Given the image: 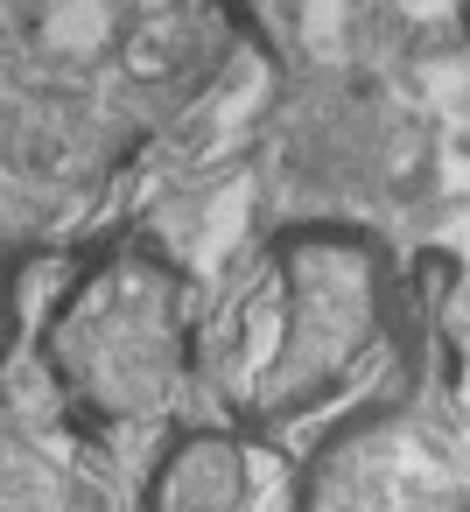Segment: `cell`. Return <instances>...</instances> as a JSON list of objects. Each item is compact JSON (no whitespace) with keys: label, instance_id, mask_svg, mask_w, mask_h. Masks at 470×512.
<instances>
[{"label":"cell","instance_id":"2","mask_svg":"<svg viewBox=\"0 0 470 512\" xmlns=\"http://www.w3.org/2000/svg\"><path fill=\"white\" fill-rule=\"evenodd\" d=\"M393 344V260L358 225H295L274 239V316L239 421L253 435L344 407Z\"/></svg>","mask_w":470,"mask_h":512},{"label":"cell","instance_id":"5","mask_svg":"<svg viewBox=\"0 0 470 512\" xmlns=\"http://www.w3.org/2000/svg\"><path fill=\"white\" fill-rule=\"evenodd\" d=\"M0 512H106V498L50 428L0 407Z\"/></svg>","mask_w":470,"mask_h":512},{"label":"cell","instance_id":"1","mask_svg":"<svg viewBox=\"0 0 470 512\" xmlns=\"http://www.w3.org/2000/svg\"><path fill=\"white\" fill-rule=\"evenodd\" d=\"M50 400L85 435H134L176 421L197 386L204 330L197 281L148 239L92 253L36 330Z\"/></svg>","mask_w":470,"mask_h":512},{"label":"cell","instance_id":"4","mask_svg":"<svg viewBox=\"0 0 470 512\" xmlns=\"http://www.w3.org/2000/svg\"><path fill=\"white\" fill-rule=\"evenodd\" d=\"M295 477L246 421H183L148 463L141 512H288Z\"/></svg>","mask_w":470,"mask_h":512},{"label":"cell","instance_id":"3","mask_svg":"<svg viewBox=\"0 0 470 512\" xmlns=\"http://www.w3.org/2000/svg\"><path fill=\"white\" fill-rule=\"evenodd\" d=\"M288 512H463L456 442L407 407L344 421L295 477Z\"/></svg>","mask_w":470,"mask_h":512}]
</instances>
